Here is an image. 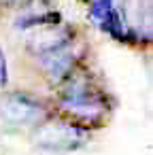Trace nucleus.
<instances>
[{"label":"nucleus","instance_id":"obj_5","mask_svg":"<svg viewBox=\"0 0 153 155\" xmlns=\"http://www.w3.org/2000/svg\"><path fill=\"white\" fill-rule=\"evenodd\" d=\"M70 45V43H68ZM68 45H64L62 49L49 53V55H43V66H45V74L49 77L51 83H60L64 81L72 70H75V64H77V53L75 49H70Z\"/></svg>","mask_w":153,"mask_h":155},{"label":"nucleus","instance_id":"obj_6","mask_svg":"<svg viewBox=\"0 0 153 155\" xmlns=\"http://www.w3.org/2000/svg\"><path fill=\"white\" fill-rule=\"evenodd\" d=\"M113 9H115V7H113V0H94L91 11H89V17H91V21H94L98 28H102V24L106 21V17L111 15Z\"/></svg>","mask_w":153,"mask_h":155},{"label":"nucleus","instance_id":"obj_8","mask_svg":"<svg viewBox=\"0 0 153 155\" xmlns=\"http://www.w3.org/2000/svg\"><path fill=\"white\" fill-rule=\"evenodd\" d=\"M2 7H24V5H30V0H0Z\"/></svg>","mask_w":153,"mask_h":155},{"label":"nucleus","instance_id":"obj_3","mask_svg":"<svg viewBox=\"0 0 153 155\" xmlns=\"http://www.w3.org/2000/svg\"><path fill=\"white\" fill-rule=\"evenodd\" d=\"M0 113L9 123L15 125H32V123H43L47 117L45 106L30 98L28 94H9L5 96L0 104Z\"/></svg>","mask_w":153,"mask_h":155},{"label":"nucleus","instance_id":"obj_7","mask_svg":"<svg viewBox=\"0 0 153 155\" xmlns=\"http://www.w3.org/2000/svg\"><path fill=\"white\" fill-rule=\"evenodd\" d=\"M7 85V55L0 49V87Z\"/></svg>","mask_w":153,"mask_h":155},{"label":"nucleus","instance_id":"obj_1","mask_svg":"<svg viewBox=\"0 0 153 155\" xmlns=\"http://www.w3.org/2000/svg\"><path fill=\"white\" fill-rule=\"evenodd\" d=\"M34 138H36L38 147L53 149V151H72V149H79L87 140V132L72 121H68V123L43 121L36 127Z\"/></svg>","mask_w":153,"mask_h":155},{"label":"nucleus","instance_id":"obj_2","mask_svg":"<svg viewBox=\"0 0 153 155\" xmlns=\"http://www.w3.org/2000/svg\"><path fill=\"white\" fill-rule=\"evenodd\" d=\"M60 108L66 117L72 119V123H98L102 121L106 113V100L104 96L91 85L85 91H79L75 96H66L60 102Z\"/></svg>","mask_w":153,"mask_h":155},{"label":"nucleus","instance_id":"obj_4","mask_svg":"<svg viewBox=\"0 0 153 155\" xmlns=\"http://www.w3.org/2000/svg\"><path fill=\"white\" fill-rule=\"evenodd\" d=\"M72 41V30L68 26H60V24H51V26H45L41 32H36L32 38H30V49L36 53V55H49L58 49H62L64 45H68Z\"/></svg>","mask_w":153,"mask_h":155}]
</instances>
